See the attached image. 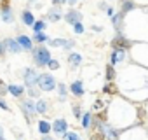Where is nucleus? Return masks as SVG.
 Instances as JSON below:
<instances>
[{
	"label": "nucleus",
	"instance_id": "nucleus-1",
	"mask_svg": "<svg viewBox=\"0 0 148 140\" xmlns=\"http://www.w3.org/2000/svg\"><path fill=\"white\" fill-rule=\"evenodd\" d=\"M32 58H33V63L42 68V67H47V63H49V60L52 56H51V51L44 44H37L32 49Z\"/></svg>",
	"mask_w": 148,
	"mask_h": 140
},
{
	"label": "nucleus",
	"instance_id": "nucleus-2",
	"mask_svg": "<svg viewBox=\"0 0 148 140\" xmlns=\"http://www.w3.org/2000/svg\"><path fill=\"white\" fill-rule=\"evenodd\" d=\"M56 84H58V81L54 79L52 74H38L37 88L40 91H54L56 89Z\"/></svg>",
	"mask_w": 148,
	"mask_h": 140
},
{
	"label": "nucleus",
	"instance_id": "nucleus-3",
	"mask_svg": "<svg viewBox=\"0 0 148 140\" xmlns=\"http://www.w3.org/2000/svg\"><path fill=\"white\" fill-rule=\"evenodd\" d=\"M21 109H23V114L26 116L28 121H30L32 116L37 114V110H35V100H32V98H23L21 100Z\"/></svg>",
	"mask_w": 148,
	"mask_h": 140
},
{
	"label": "nucleus",
	"instance_id": "nucleus-4",
	"mask_svg": "<svg viewBox=\"0 0 148 140\" xmlns=\"http://www.w3.org/2000/svg\"><path fill=\"white\" fill-rule=\"evenodd\" d=\"M23 79H25V86H26V88L37 86V79H38L37 70H33V68H25V72H23Z\"/></svg>",
	"mask_w": 148,
	"mask_h": 140
},
{
	"label": "nucleus",
	"instance_id": "nucleus-5",
	"mask_svg": "<svg viewBox=\"0 0 148 140\" xmlns=\"http://www.w3.org/2000/svg\"><path fill=\"white\" fill-rule=\"evenodd\" d=\"M16 39V42L19 44V47H21V51H32L33 49V40H32V37H28V35H25V33H19L18 37H14Z\"/></svg>",
	"mask_w": 148,
	"mask_h": 140
},
{
	"label": "nucleus",
	"instance_id": "nucleus-6",
	"mask_svg": "<svg viewBox=\"0 0 148 140\" xmlns=\"http://www.w3.org/2000/svg\"><path fill=\"white\" fill-rule=\"evenodd\" d=\"M45 19H49L51 23H58V21H61V19H63V11H61V7H59V6H52V7L47 11Z\"/></svg>",
	"mask_w": 148,
	"mask_h": 140
},
{
	"label": "nucleus",
	"instance_id": "nucleus-7",
	"mask_svg": "<svg viewBox=\"0 0 148 140\" xmlns=\"http://www.w3.org/2000/svg\"><path fill=\"white\" fill-rule=\"evenodd\" d=\"M99 130H101V133L105 135L106 140H119V131L113 130L110 124H106V123H99Z\"/></svg>",
	"mask_w": 148,
	"mask_h": 140
},
{
	"label": "nucleus",
	"instance_id": "nucleus-8",
	"mask_svg": "<svg viewBox=\"0 0 148 140\" xmlns=\"http://www.w3.org/2000/svg\"><path fill=\"white\" fill-rule=\"evenodd\" d=\"M63 19L68 25H73V23H77V21H82V12L77 11V9H70L68 12H63Z\"/></svg>",
	"mask_w": 148,
	"mask_h": 140
},
{
	"label": "nucleus",
	"instance_id": "nucleus-9",
	"mask_svg": "<svg viewBox=\"0 0 148 140\" xmlns=\"http://www.w3.org/2000/svg\"><path fill=\"white\" fill-rule=\"evenodd\" d=\"M51 130H52L56 135H61V137H63V135L68 131V123H66V119H61V117L56 119V121L51 124Z\"/></svg>",
	"mask_w": 148,
	"mask_h": 140
},
{
	"label": "nucleus",
	"instance_id": "nucleus-10",
	"mask_svg": "<svg viewBox=\"0 0 148 140\" xmlns=\"http://www.w3.org/2000/svg\"><path fill=\"white\" fill-rule=\"evenodd\" d=\"M4 46H5V51H7V53H12V54L21 53L19 44H18V42H16V39H12V37H7V39L4 40Z\"/></svg>",
	"mask_w": 148,
	"mask_h": 140
},
{
	"label": "nucleus",
	"instance_id": "nucleus-11",
	"mask_svg": "<svg viewBox=\"0 0 148 140\" xmlns=\"http://www.w3.org/2000/svg\"><path fill=\"white\" fill-rule=\"evenodd\" d=\"M125 58V49H120V47H113L112 54H110V65H117L119 61H122Z\"/></svg>",
	"mask_w": 148,
	"mask_h": 140
},
{
	"label": "nucleus",
	"instance_id": "nucleus-12",
	"mask_svg": "<svg viewBox=\"0 0 148 140\" xmlns=\"http://www.w3.org/2000/svg\"><path fill=\"white\" fill-rule=\"evenodd\" d=\"M21 23H23L25 26H32V25L35 23V14H33V11L23 9V11H21Z\"/></svg>",
	"mask_w": 148,
	"mask_h": 140
},
{
	"label": "nucleus",
	"instance_id": "nucleus-13",
	"mask_svg": "<svg viewBox=\"0 0 148 140\" xmlns=\"http://www.w3.org/2000/svg\"><path fill=\"white\" fill-rule=\"evenodd\" d=\"M70 91H71V95H75V96H84V93H86V89H84V82L82 81H73L71 84H70Z\"/></svg>",
	"mask_w": 148,
	"mask_h": 140
},
{
	"label": "nucleus",
	"instance_id": "nucleus-14",
	"mask_svg": "<svg viewBox=\"0 0 148 140\" xmlns=\"http://www.w3.org/2000/svg\"><path fill=\"white\" fill-rule=\"evenodd\" d=\"M25 86H19V84H7V93H11L14 98H23L25 95Z\"/></svg>",
	"mask_w": 148,
	"mask_h": 140
},
{
	"label": "nucleus",
	"instance_id": "nucleus-15",
	"mask_svg": "<svg viewBox=\"0 0 148 140\" xmlns=\"http://www.w3.org/2000/svg\"><path fill=\"white\" fill-rule=\"evenodd\" d=\"M0 19H2L4 23H7V25L14 23V12H12V7L0 9Z\"/></svg>",
	"mask_w": 148,
	"mask_h": 140
},
{
	"label": "nucleus",
	"instance_id": "nucleus-16",
	"mask_svg": "<svg viewBox=\"0 0 148 140\" xmlns=\"http://www.w3.org/2000/svg\"><path fill=\"white\" fill-rule=\"evenodd\" d=\"M82 61H84V56H82L80 53H70V54H68V63H70L73 68H77L79 65H82Z\"/></svg>",
	"mask_w": 148,
	"mask_h": 140
},
{
	"label": "nucleus",
	"instance_id": "nucleus-17",
	"mask_svg": "<svg viewBox=\"0 0 148 140\" xmlns=\"http://www.w3.org/2000/svg\"><path fill=\"white\" fill-rule=\"evenodd\" d=\"M35 110H37V114H47L49 112V103L44 98H38L35 102Z\"/></svg>",
	"mask_w": 148,
	"mask_h": 140
},
{
	"label": "nucleus",
	"instance_id": "nucleus-18",
	"mask_svg": "<svg viewBox=\"0 0 148 140\" xmlns=\"http://www.w3.org/2000/svg\"><path fill=\"white\" fill-rule=\"evenodd\" d=\"M30 28L33 30V33H37V32H45V28H47V21H45V19H35V23H33Z\"/></svg>",
	"mask_w": 148,
	"mask_h": 140
},
{
	"label": "nucleus",
	"instance_id": "nucleus-19",
	"mask_svg": "<svg viewBox=\"0 0 148 140\" xmlns=\"http://www.w3.org/2000/svg\"><path fill=\"white\" fill-rule=\"evenodd\" d=\"M32 40H33V44H45L49 40V37H47L45 32H37V33H33Z\"/></svg>",
	"mask_w": 148,
	"mask_h": 140
},
{
	"label": "nucleus",
	"instance_id": "nucleus-20",
	"mask_svg": "<svg viewBox=\"0 0 148 140\" xmlns=\"http://www.w3.org/2000/svg\"><path fill=\"white\" fill-rule=\"evenodd\" d=\"M132 9H136V4L132 2V0H124L122 6H120V12H122V14H127V12L132 11Z\"/></svg>",
	"mask_w": 148,
	"mask_h": 140
},
{
	"label": "nucleus",
	"instance_id": "nucleus-21",
	"mask_svg": "<svg viewBox=\"0 0 148 140\" xmlns=\"http://www.w3.org/2000/svg\"><path fill=\"white\" fill-rule=\"evenodd\" d=\"M56 88H58V93H59V100H61V102H64V100H66V95H68V88H66V84L58 82V84H56Z\"/></svg>",
	"mask_w": 148,
	"mask_h": 140
},
{
	"label": "nucleus",
	"instance_id": "nucleus-22",
	"mask_svg": "<svg viewBox=\"0 0 148 140\" xmlns=\"http://www.w3.org/2000/svg\"><path fill=\"white\" fill-rule=\"evenodd\" d=\"M38 131L42 133V135H49V131H51V123L49 121H38Z\"/></svg>",
	"mask_w": 148,
	"mask_h": 140
},
{
	"label": "nucleus",
	"instance_id": "nucleus-23",
	"mask_svg": "<svg viewBox=\"0 0 148 140\" xmlns=\"http://www.w3.org/2000/svg\"><path fill=\"white\" fill-rule=\"evenodd\" d=\"M80 121H82V128H89L91 126V121H92V114L91 112H84V116L80 117Z\"/></svg>",
	"mask_w": 148,
	"mask_h": 140
},
{
	"label": "nucleus",
	"instance_id": "nucleus-24",
	"mask_svg": "<svg viewBox=\"0 0 148 140\" xmlns=\"http://www.w3.org/2000/svg\"><path fill=\"white\" fill-rule=\"evenodd\" d=\"M26 93H28V96L33 100V98H40V89L37 88V86H32V88H26Z\"/></svg>",
	"mask_w": 148,
	"mask_h": 140
},
{
	"label": "nucleus",
	"instance_id": "nucleus-25",
	"mask_svg": "<svg viewBox=\"0 0 148 140\" xmlns=\"http://www.w3.org/2000/svg\"><path fill=\"white\" fill-rule=\"evenodd\" d=\"M64 40H66V39H49V40H47V44H49L51 47H63Z\"/></svg>",
	"mask_w": 148,
	"mask_h": 140
},
{
	"label": "nucleus",
	"instance_id": "nucleus-26",
	"mask_svg": "<svg viewBox=\"0 0 148 140\" xmlns=\"http://www.w3.org/2000/svg\"><path fill=\"white\" fill-rule=\"evenodd\" d=\"M63 140H82V138H80V135L75 133V131H66V133L63 135Z\"/></svg>",
	"mask_w": 148,
	"mask_h": 140
},
{
	"label": "nucleus",
	"instance_id": "nucleus-27",
	"mask_svg": "<svg viewBox=\"0 0 148 140\" xmlns=\"http://www.w3.org/2000/svg\"><path fill=\"white\" fill-rule=\"evenodd\" d=\"M71 26H73V32H75L77 35H82V33L86 32V28H84V25H82V21H77V23H73Z\"/></svg>",
	"mask_w": 148,
	"mask_h": 140
},
{
	"label": "nucleus",
	"instance_id": "nucleus-28",
	"mask_svg": "<svg viewBox=\"0 0 148 140\" xmlns=\"http://www.w3.org/2000/svg\"><path fill=\"white\" fill-rule=\"evenodd\" d=\"M124 16H125V14L119 12V14H113V16L110 18V19H112V23H113V25L117 26V30H119V25H120V21H122V18H124Z\"/></svg>",
	"mask_w": 148,
	"mask_h": 140
},
{
	"label": "nucleus",
	"instance_id": "nucleus-29",
	"mask_svg": "<svg viewBox=\"0 0 148 140\" xmlns=\"http://www.w3.org/2000/svg\"><path fill=\"white\" fill-rule=\"evenodd\" d=\"M47 68H49V70H58V68H59V61L54 60V58H51L49 63H47Z\"/></svg>",
	"mask_w": 148,
	"mask_h": 140
},
{
	"label": "nucleus",
	"instance_id": "nucleus-30",
	"mask_svg": "<svg viewBox=\"0 0 148 140\" xmlns=\"http://www.w3.org/2000/svg\"><path fill=\"white\" fill-rule=\"evenodd\" d=\"M113 76H115V72H113V67H112V65H108V67H106V81L110 82V81L113 79Z\"/></svg>",
	"mask_w": 148,
	"mask_h": 140
},
{
	"label": "nucleus",
	"instance_id": "nucleus-31",
	"mask_svg": "<svg viewBox=\"0 0 148 140\" xmlns=\"http://www.w3.org/2000/svg\"><path fill=\"white\" fill-rule=\"evenodd\" d=\"M73 46H75V40H64L63 49H64V51H70V49H73Z\"/></svg>",
	"mask_w": 148,
	"mask_h": 140
},
{
	"label": "nucleus",
	"instance_id": "nucleus-32",
	"mask_svg": "<svg viewBox=\"0 0 148 140\" xmlns=\"http://www.w3.org/2000/svg\"><path fill=\"white\" fill-rule=\"evenodd\" d=\"M4 95H7V84L0 79V96H4Z\"/></svg>",
	"mask_w": 148,
	"mask_h": 140
},
{
	"label": "nucleus",
	"instance_id": "nucleus-33",
	"mask_svg": "<svg viewBox=\"0 0 148 140\" xmlns=\"http://www.w3.org/2000/svg\"><path fill=\"white\" fill-rule=\"evenodd\" d=\"M73 116H75L77 119H80V117H82V110H80V107H79V105H73Z\"/></svg>",
	"mask_w": 148,
	"mask_h": 140
},
{
	"label": "nucleus",
	"instance_id": "nucleus-34",
	"mask_svg": "<svg viewBox=\"0 0 148 140\" xmlns=\"http://www.w3.org/2000/svg\"><path fill=\"white\" fill-rule=\"evenodd\" d=\"M0 109H2V110H7V112H11V107L2 100V98H0Z\"/></svg>",
	"mask_w": 148,
	"mask_h": 140
},
{
	"label": "nucleus",
	"instance_id": "nucleus-35",
	"mask_svg": "<svg viewBox=\"0 0 148 140\" xmlns=\"http://www.w3.org/2000/svg\"><path fill=\"white\" fill-rule=\"evenodd\" d=\"M7 51H5V46H4V40H0V56H4Z\"/></svg>",
	"mask_w": 148,
	"mask_h": 140
},
{
	"label": "nucleus",
	"instance_id": "nucleus-36",
	"mask_svg": "<svg viewBox=\"0 0 148 140\" xmlns=\"http://www.w3.org/2000/svg\"><path fill=\"white\" fill-rule=\"evenodd\" d=\"M63 4H66V0H52V6H63Z\"/></svg>",
	"mask_w": 148,
	"mask_h": 140
},
{
	"label": "nucleus",
	"instance_id": "nucleus-37",
	"mask_svg": "<svg viewBox=\"0 0 148 140\" xmlns=\"http://www.w3.org/2000/svg\"><path fill=\"white\" fill-rule=\"evenodd\" d=\"M113 14H115V12H113V9H112V7H108V9H106V16H108V18H112Z\"/></svg>",
	"mask_w": 148,
	"mask_h": 140
},
{
	"label": "nucleus",
	"instance_id": "nucleus-38",
	"mask_svg": "<svg viewBox=\"0 0 148 140\" xmlns=\"http://www.w3.org/2000/svg\"><path fill=\"white\" fill-rule=\"evenodd\" d=\"M99 9L106 11V9H108V4H106V2H101V4H99Z\"/></svg>",
	"mask_w": 148,
	"mask_h": 140
},
{
	"label": "nucleus",
	"instance_id": "nucleus-39",
	"mask_svg": "<svg viewBox=\"0 0 148 140\" xmlns=\"http://www.w3.org/2000/svg\"><path fill=\"white\" fill-rule=\"evenodd\" d=\"M101 107H103V103H101L99 100H98V102H94V109H101Z\"/></svg>",
	"mask_w": 148,
	"mask_h": 140
},
{
	"label": "nucleus",
	"instance_id": "nucleus-40",
	"mask_svg": "<svg viewBox=\"0 0 148 140\" xmlns=\"http://www.w3.org/2000/svg\"><path fill=\"white\" fill-rule=\"evenodd\" d=\"M77 2H80V0H66V4H70V6H75Z\"/></svg>",
	"mask_w": 148,
	"mask_h": 140
},
{
	"label": "nucleus",
	"instance_id": "nucleus-41",
	"mask_svg": "<svg viewBox=\"0 0 148 140\" xmlns=\"http://www.w3.org/2000/svg\"><path fill=\"white\" fill-rule=\"evenodd\" d=\"M40 140H54V138H52V137H49V135H42V138H40Z\"/></svg>",
	"mask_w": 148,
	"mask_h": 140
},
{
	"label": "nucleus",
	"instance_id": "nucleus-42",
	"mask_svg": "<svg viewBox=\"0 0 148 140\" xmlns=\"http://www.w3.org/2000/svg\"><path fill=\"white\" fill-rule=\"evenodd\" d=\"M91 28H92V30H94V32H101V30H103V28H101V26H96V25H94V26H91Z\"/></svg>",
	"mask_w": 148,
	"mask_h": 140
},
{
	"label": "nucleus",
	"instance_id": "nucleus-43",
	"mask_svg": "<svg viewBox=\"0 0 148 140\" xmlns=\"http://www.w3.org/2000/svg\"><path fill=\"white\" fill-rule=\"evenodd\" d=\"M0 140H5V138H4V131H2V126H0Z\"/></svg>",
	"mask_w": 148,
	"mask_h": 140
},
{
	"label": "nucleus",
	"instance_id": "nucleus-44",
	"mask_svg": "<svg viewBox=\"0 0 148 140\" xmlns=\"http://www.w3.org/2000/svg\"><path fill=\"white\" fill-rule=\"evenodd\" d=\"M28 2H30V4H35V2H37V0H28Z\"/></svg>",
	"mask_w": 148,
	"mask_h": 140
}]
</instances>
